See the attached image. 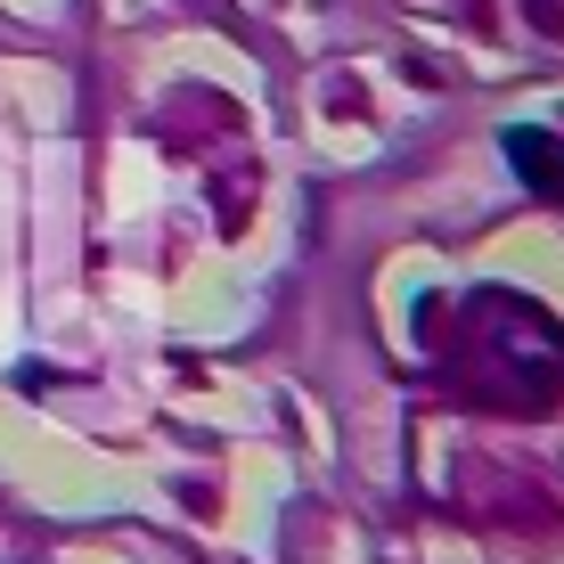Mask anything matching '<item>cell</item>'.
<instances>
[{
  "label": "cell",
  "instance_id": "1",
  "mask_svg": "<svg viewBox=\"0 0 564 564\" xmlns=\"http://www.w3.org/2000/svg\"><path fill=\"white\" fill-rule=\"evenodd\" d=\"M508 164H516V181L532 188V197H549V205H564V140L556 131H508Z\"/></svg>",
  "mask_w": 564,
  "mask_h": 564
}]
</instances>
